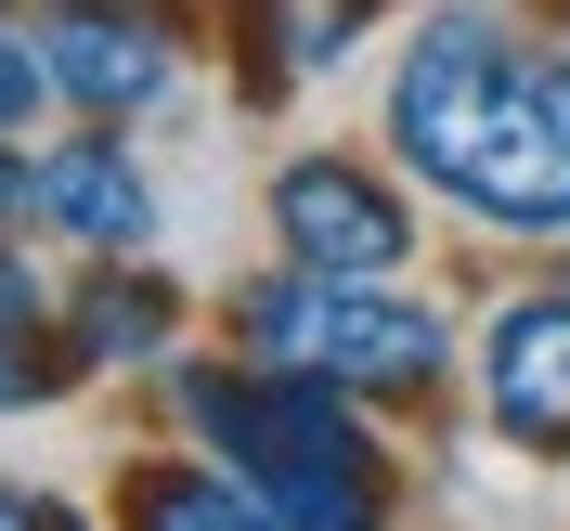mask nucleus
<instances>
[{
  "label": "nucleus",
  "instance_id": "nucleus-14",
  "mask_svg": "<svg viewBox=\"0 0 570 531\" xmlns=\"http://www.w3.org/2000/svg\"><path fill=\"white\" fill-rule=\"evenodd\" d=\"M0 531H66L52 505H27V493H0Z\"/></svg>",
  "mask_w": 570,
  "mask_h": 531
},
{
  "label": "nucleus",
  "instance_id": "nucleus-12",
  "mask_svg": "<svg viewBox=\"0 0 570 531\" xmlns=\"http://www.w3.org/2000/svg\"><path fill=\"white\" fill-rule=\"evenodd\" d=\"M27 324H39V273L0 247V337H27Z\"/></svg>",
  "mask_w": 570,
  "mask_h": 531
},
{
  "label": "nucleus",
  "instance_id": "nucleus-6",
  "mask_svg": "<svg viewBox=\"0 0 570 531\" xmlns=\"http://www.w3.org/2000/svg\"><path fill=\"white\" fill-rule=\"evenodd\" d=\"M480 390H493V427L519 441V454H570V285L493 312V337H480Z\"/></svg>",
  "mask_w": 570,
  "mask_h": 531
},
{
  "label": "nucleus",
  "instance_id": "nucleus-3",
  "mask_svg": "<svg viewBox=\"0 0 570 531\" xmlns=\"http://www.w3.org/2000/svg\"><path fill=\"white\" fill-rule=\"evenodd\" d=\"M505 78H519V39H505L493 13H428L415 52H402V78H390V156L454 195L466 156H480L493 117H505Z\"/></svg>",
  "mask_w": 570,
  "mask_h": 531
},
{
  "label": "nucleus",
  "instance_id": "nucleus-7",
  "mask_svg": "<svg viewBox=\"0 0 570 531\" xmlns=\"http://www.w3.org/2000/svg\"><path fill=\"white\" fill-rule=\"evenodd\" d=\"M52 78H66L78 117H142L181 78V52H169L156 13H66V27H52Z\"/></svg>",
  "mask_w": 570,
  "mask_h": 531
},
{
  "label": "nucleus",
  "instance_id": "nucleus-13",
  "mask_svg": "<svg viewBox=\"0 0 570 531\" xmlns=\"http://www.w3.org/2000/svg\"><path fill=\"white\" fill-rule=\"evenodd\" d=\"M27 195H39V169L13 156V130H0V220H27Z\"/></svg>",
  "mask_w": 570,
  "mask_h": 531
},
{
  "label": "nucleus",
  "instance_id": "nucleus-8",
  "mask_svg": "<svg viewBox=\"0 0 570 531\" xmlns=\"http://www.w3.org/2000/svg\"><path fill=\"white\" fill-rule=\"evenodd\" d=\"M52 234H78V247L130 259L142 234H156V195H142V169L117 156V142H66V156H39V195H27Z\"/></svg>",
  "mask_w": 570,
  "mask_h": 531
},
{
  "label": "nucleus",
  "instance_id": "nucleus-4",
  "mask_svg": "<svg viewBox=\"0 0 570 531\" xmlns=\"http://www.w3.org/2000/svg\"><path fill=\"white\" fill-rule=\"evenodd\" d=\"M493 234H570V52H519L493 142L454 181Z\"/></svg>",
  "mask_w": 570,
  "mask_h": 531
},
{
  "label": "nucleus",
  "instance_id": "nucleus-11",
  "mask_svg": "<svg viewBox=\"0 0 570 531\" xmlns=\"http://www.w3.org/2000/svg\"><path fill=\"white\" fill-rule=\"evenodd\" d=\"M52 91H66V78H52V39H13V27H0V130H27Z\"/></svg>",
  "mask_w": 570,
  "mask_h": 531
},
{
  "label": "nucleus",
  "instance_id": "nucleus-5",
  "mask_svg": "<svg viewBox=\"0 0 570 531\" xmlns=\"http://www.w3.org/2000/svg\"><path fill=\"white\" fill-rule=\"evenodd\" d=\"M273 234H285L298 273H351V285H376V273L415 259L402 195H390L376 169H351V156H298V169L273 181Z\"/></svg>",
  "mask_w": 570,
  "mask_h": 531
},
{
  "label": "nucleus",
  "instance_id": "nucleus-9",
  "mask_svg": "<svg viewBox=\"0 0 570 531\" xmlns=\"http://www.w3.org/2000/svg\"><path fill=\"white\" fill-rule=\"evenodd\" d=\"M117 519H130V531H285L247 466H130Z\"/></svg>",
  "mask_w": 570,
  "mask_h": 531
},
{
  "label": "nucleus",
  "instance_id": "nucleus-1",
  "mask_svg": "<svg viewBox=\"0 0 570 531\" xmlns=\"http://www.w3.org/2000/svg\"><path fill=\"white\" fill-rule=\"evenodd\" d=\"M181 415L220 466H247L273 493L285 531H390V454L351 427V390L312 376V363H259V376H220L195 363L181 376Z\"/></svg>",
  "mask_w": 570,
  "mask_h": 531
},
{
  "label": "nucleus",
  "instance_id": "nucleus-2",
  "mask_svg": "<svg viewBox=\"0 0 570 531\" xmlns=\"http://www.w3.org/2000/svg\"><path fill=\"white\" fill-rule=\"evenodd\" d=\"M234 337H247L259 363H312V376H337L351 402H441V376H454V337H441V312H415V298H390V273L351 285V273H259L234 285Z\"/></svg>",
  "mask_w": 570,
  "mask_h": 531
},
{
  "label": "nucleus",
  "instance_id": "nucleus-10",
  "mask_svg": "<svg viewBox=\"0 0 570 531\" xmlns=\"http://www.w3.org/2000/svg\"><path fill=\"white\" fill-rule=\"evenodd\" d=\"M169 351V285H91L78 298V363H156Z\"/></svg>",
  "mask_w": 570,
  "mask_h": 531
}]
</instances>
